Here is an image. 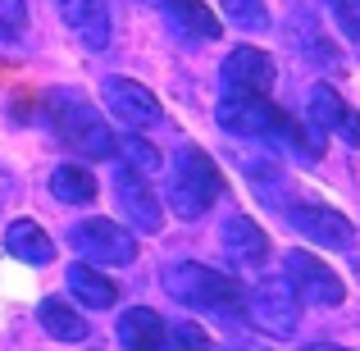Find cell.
<instances>
[{
	"label": "cell",
	"instance_id": "cell-1",
	"mask_svg": "<svg viewBox=\"0 0 360 351\" xmlns=\"http://www.w3.org/2000/svg\"><path fill=\"white\" fill-rule=\"evenodd\" d=\"M224 132L251 141H283V146H301V155L315 160L324 151V137H301V128L274 106L269 96H242V91H224L219 110H214Z\"/></svg>",
	"mask_w": 360,
	"mask_h": 351
},
{
	"label": "cell",
	"instance_id": "cell-2",
	"mask_svg": "<svg viewBox=\"0 0 360 351\" xmlns=\"http://www.w3.org/2000/svg\"><path fill=\"white\" fill-rule=\"evenodd\" d=\"M41 115L51 123V132L69 151H78V155H87V160H110L115 155V132H110V123L101 119V110L91 106L82 91H73V87L46 91Z\"/></svg>",
	"mask_w": 360,
	"mask_h": 351
},
{
	"label": "cell",
	"instance_id": "cell-3",
	"mask_svg": "<svg viewBox=\"0 0 360 351\" xmlns=\"http://www.w3.org/2000/svg\"><path fill=\"white\" fill-rule=\"evenodd\" d=\"M165 288L174 301L192 310H214V315H242L246 310V288L233 274H219L201 260H178V264H165Z\"/></svg>",
	"mask_w": 360,
	"mask_h": 351
},
{
	"label": "cell",
	"instance_id": "cell-4",
	"mask_svg": "<svg viewBox=\"0 0 360 351\" xmlns=\"http://www.w3.org/2000/svg\"><path fill=\"white\" fill-rule=\"evenodd\" d=\"M224 192L219 165L205 155L201 146H183L174 160V178H169V205L178 219H201Z\"/></svg>",
	"mask_w": 360,
	"mask_h": 351
},
{
	"label": "cell",
	"instance_id": "cell-5",
	"mask_svg": "<svg viewBox=\"0 0 360 351\" xmlns=\"http://www.w3.org/2000/svg\"><path fill=\"white\" fill-rule=\"evenodd\" d=\"M283 279H288V288L297 292V301H306V306L333 310V306L347 301L342 279H338L319 255H310V251H283Z\"/></svg>",
	"mask_w": 360,
	"mask_h": 351
},
{
	"label": "cell",
	"instance_id": "cell-6",
	"mask_svg": "<svg viewBox=\"0 0 360 351\" xmlns=\"http://www.w3.org/2000/svg\"><path fill=\"white\" fill-rule=\"evenodd\" d=\"M246 310H251L255 328L269 333V338H292V333H297V324H301V301H297V292L288 288L283 274L255 283L251 297H246Z\"/></svg>",
	"mask_w": 360,
	"mask_h": 351
},
{
	"label": "cell",
	"instance_id": "cell-7",
	"mask_svg": "<svg viewBox=\"0 0 360 351\" xmlns=\"http://www.w3.org/2000/svg\"><path fill=\"white\" fill-rule=\"evenodd\" d=\"M69 246L87 255V264H132L137 260V233L115 219H78L69 229Z\"/></svg>",
	"mask_w": 360,
	"mask_h": 351
},
{
	"label": "cell",
	"instance_id": "cell-8",
	"mask_svg": "<svg viewBox=\"0 0 360 351\" xmlns=\"http://www.w3.org/2000/svg\"><path fill=\"white\" fill-rule=\"evenodd\" d=\"M288 224L301 237H310L315 246H333V251H347L356 246V229L342 210L333 205H319V201H288Z\"/></svg>",
	"mask_w": 360,
	"mask_h": 351
},
{
	"label": "cell",
	"instance_id": "cell-9",
	"mask_svg": "<svg viewBox=\"0 0 360 351\" xmlns=\"http://www.w3.org/2000/svg\"><path fill=\"white\" fill-rule=\"evenodd\" d=\"M219 78H224V91H242V96H269L278 69H274V55H264L260 46H238V51L224 55Z\"/></svg>",
	"mask_w": 360,
	"mask_h": 351
},
{
	"label": "cell",
	"instance_id": "cell-10",
	"mask_svg": "<svg viewBox=\"0 0 360 351\" xmlns=\"http://www.w3.org/2000/svg\"><path fill=\"white\" fill-rule=\"evenodd\" d=\"M101 96H105V110H110V115H115L119 123H128L132 132L155 128V123L165 119V110H160L155 91L141 87L137 78H110L105 87H101Z\"/></svg>",
	"mask_w": 360,
	"mask_h": 351
},
{
	"label": "cell",
	"instance_id": "cell-11",
	"mask_svg": "<svg viewBox=\"0 0 360 351\" xmlns=\"http://www.w3.org/2000/svg\"><path fill=\"white\" fill-rule=\"evenodd\" d=\"M115 201H119V215L132 224L137 233H160L165 229V205L155 201V192H150L146 174H132V169H119L115 174Z\"/></svg>",
	"mask_w": 360,
	"mask_h": 351
},
{
	"label": "cell",
	"instance_id": "cell-12",
	"mask_svg": "<svg viewBox=\"0 0 360 351\" xmlns=\"http://www.w3.org/2000/svg\"><path fill=\"white\" fill-rule=\"evenodd\" d=\"M64 27L78 37L87 51H105L110 46V0H55Z\"/></svg>",
	"mask_w": 360,
	"mask_h": 351
},
{
	"label": "cell",
	"instance_id": "cell-13",
	"mask_svg": "<svg viewBox=\"0 0 360 351\" xmlns=\"http://www.w3.org/2000/svg\"><path fill=\"white\" fill-rule=\"evenodd\" d=\"M219 242H224V255H229L233 264H264L269 260V237H264V229L255 219H246V215L224 219Z\"/></svg>",
	"mask_w": 360,
	"mask_h": 351
},
{
	"label": "cell",
	"instance_id": "cell-14",
	"mask_svg": "<svg viewBox=\"0 0 360 351\" xmlns=\"http://www.w3.org/2000/svg\"><path fill=\"white\" fill-rule=\"evenodd\" d=\"M119 347L123 351H165V333H169V324L155 315L150 306H128L119 315Z\"/></svg>",
	"mask_w": 360,
	"mask_h": 351
},
{
	"label": "cell",
	"instance_id": "cell-15",
	"mask_svg": "<svg viewBox=\"0 0 360 351\" xmlns=\"http://www.w3.org/2000/svg\"><path fill=\"white\" fill-rule=\"evenodd\" d=\"M5 251L14 255V260L32 264V269H41V264L55 260V242L46 237V229L37 219H14L5 229Z\"/></svg>",
	"mask_w": 360,
	"mask_h": 351
},
{
	"label": "cell",
	"instance_id": "cell-16",
	"mask_svg": "<svg viewBox=\"0 0 360 351\" xmlns=\"http://www.w3.org/2000/svg\"><path fill=\"white\" fill-rule=\"evenodd\" d=\"M165 14L178 27V37H187V42H219L224 32L205 0H165Z\"/></svg>",
	"mask_w": 360,
	"mask_h": 351
},
{
	"label": "cell",
	"instance_id": "cell-17",
	"mask_svg": "<svg viewBox=\"0 0 360 351\" xmlns=\"http://www.w3.org/2000/svg\"><path fill=\"white\" fill-rule=\"evenodd\" d=\"M69 292H73V301L87 306V310H110L119 301V288L101 274V264H87V260L69 264Z\"/></svg>",
	"mask_w": 360,
	"mask_h": 351
},
{
	"label": "cell",
	"instance_id": "cell-18",
	"mask_svg": "<svg viewBox=\"0 0 360 351\" xmlns=\"http://www.w3.org/2000/svg\"><path fill=\"white\" fill-rule=\"evenodd\" d=\"M292 46H297L301 55H306L310 64H324V69H342V55H338V46L324 37V27H319V18H310L306 9H297L292 14Z\"/></svg>",
	"mask_w": 360,
	"mask_h": 351
},
{
	"label": "cell",
	"instance_id": "cell-19",
	"mask_svg": "<svg viewBox=\"0 0 360 351\" xmlns=\"http://www.w3.org/2000/svg\"><path fill=\"white\" fill-rule=\"evenodd\" d=\"M37 324H41L55 343H87V319L64 297H46L41 306H37Z\"/></svg>",
	"mask_w": 360,
	"mask_h": 351
},
{
	"label": "cell",
	"instance_id": "cell-20",
	"mask_svg": "<svg viewBox=\"0 0 360 351\" xmlns=\"http://www.w3.org/2000/svg\"><path fill=\"white\" fill-rule=\"evenodd\" d=\"M51 192H55V201H64V205H91L96 201V178L82 165H60L51 174Z\"/></svg>",
	"mask_w": 360,
	"mask_h": 351
},
{
	"label": "cell",
	"instance_id": "cell-21",
	"mask_svg": "<svg viewBox=\"0 0 360 351\" xmlns=\"http://www.w3.org/2000/svg\"><path fill=\"white\" fill-rule=\"evenodd\" d=\"M306 106H310V123H315L319 132H333V128H338V119L347 115V101L338 96L328 82H315V87H310Z\"/></svg>",
	"mask_w": 360,
	"mask_h": 351
},
{
	"label": "cell",
	"instance_id": "cell-22",
	"mask_svg": "<svg viewBox=\"0 0 360 351\" xmlns=\"http://www.w3.org/2000/svg\"><path fill=\"white\" fill-rule=\"evenodd\" d=\"M115 155L123 160V169H132V174H155L160 169V151L150 146L146 137H137V132L115 137Z\"/></svg>",
	"mask_w": 360,
	"mask_h": 351
},
{
	"label": "cell",
	"instance_id": "cell-23",
	"mask_svg": "<svg viewBox=\"0 0 360 351\" xmlns=\"http://www.w3.org/2000/svg\"><path fill=\"white\" fill-rule=\"evenodd\" d=\"M219 5H224V18H229L233 27H242V32H264V27H269L264 0H219Z\"/></svg>",
	"mask_w": 360,
	"mask_h": 351
},
{
	"label": "cell",
	"instance_id": "cell-24",
	"mask_svg": "<svg viewBox=\"0 0 360 351\" xmlns=\"http://www.w3.org/2000/svg\"><path fill=\"white\" fill-rule=\"evenodd\" d=\"M165 351H210V338L201 333L196 324H169V333H165Z\"/></svg>",
	"mask_w": 360,
	"mask_h": 351
},
{
	"label": "cell",
	"instance_id": "cell-25",
	"mask_svg": "<svg viewBox=\"0 0 360 351\" xmlns=\"http://www.w3.org/2000/svg\"><path fill=\"white\" fill-rule=\"evenodd\" d=\"M23 27H27V5L23 0H0V32L18 37Z\"/></svg>",
	"mask_w": 360,
	"mask_h": 351
},
{
	"label": "cell",
	"instance_id": "cell-26",
	"mask_svg": "<svg viewBox=\"0 0 360 351\" xmlns=\"http://www.w3.org/2000/svg\"><path fill=\"white\" fill-rule=\"evenodd\" d=\"M333 14L342 23V32L360 46V0H333Z\"/></svg>",
	"mask_w": 360,
	"mask_h": 351
},
{
	"label": "cell",
	"instance_id": "cell-27",
	"mask_svg": "<svg viewBox=\"0 0 360 351\" xmlns=\"http://www.w3.org/2000/svg\"><path fill=\"white\" fill-rule=\"evenodd\" d=\"M338 137H342V141H352V146L360 151V110H352V106H347V115L342 119H338Z\"/></svg>",
	"mask_w": 360,
	"mask_h": 351
},
{
	"label": "cell",
	"instance_id": "cell-28",
	"mask_svg": "<svg viewBox=\"0 0 360 351\" xmlns=\"http://www.w3.org/2000/svg\"><path fill=\"white\" fill-rule=\"evenodd\" d=\"M301 351H347V347H333V343H310V347H301Z\"/></svg>",
	"mask_w": 360,
	"mask_h": 351
},
{
	"label": "cell",
	"instance_id": "cell-29",
	"mask_svg": "<svg viewBox=\"0 0 360 351\" xmlns=\"http://www.w3.org/2000/svg\"><path fill=\"white\" fill-rule=\"evenodd\" d=\"M246 351H260V347H255V343H246Z\"/></svg>",
	"mask_w": 360,
	"mask_h": 351
}]
</instances>
